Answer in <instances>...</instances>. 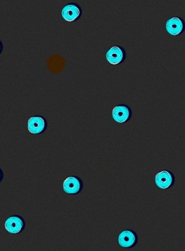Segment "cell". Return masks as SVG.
I'll list each match as a JSON object with an SVG mask.
<instances>
[{
    "label": "cell",
    "instance_id": "6da1fadb",
    "mask_svg": "<svg viewBox=\"0 0 185 251\" xmlns=\"http://www.w3.org/2000/svg\"><path fill=\"white\" fill-rule=\"evenodd\" d=\"M83 182L79 177L72 175L65 180L63 191L68 195H78L83 191Z\"/></svg>",
    "mask_w": 185,
    "mask_h": 251
},
{
    "label": "cell",
    "instance_id": "7a4b0ae2",
    "mask_svg": "<svg viewBox=\"0 0 185 251\" xmlns=\"http://www.w3.org/2000/svg\"><path fill=\"white\" fill-rule=\"evenodd\" d=\"M82 16L80 6L74 2L66 4L62 9V17L67 22H74L77 20Z\"/></svg>",
    "mask_w": 185,
    "mask_h": 251
},
{
    "label": "cell",
    "instance_id": "3957f363",
    "mask_svg": "<svg viewBox=\"0 0 185 251\" xmlns=\"http://www.w3.org/2000/svg\"><path fill=\"white\" fill-rule=\"evenodd\" d=\"M137 243V235L132 230H125L118 236V244L123 248L130 249Z\"/></svg>",
    "mask_w": 185,
    "mask_h": 251
},
{
    "label": "cell",
    "instance_id": "277c9868",
    "mask_svg": "<svg viewBox=\"0 0 185 251\" xmlns=\"http://www.w3.org/2000/svg\"><path fill=\"white\" fill-rule=\"evenodd\" d=\"M47 129V121L44 117L35 116L30 117L28 121V130L32 134H40Z\"/></svg>",
    "mask_w": 185,
    "mask_h": 251
},
{
    "label": "cell",
    "instance_id": "5b68a950",
    "mask_svg": "<svg viewBox=\"0 0 185 251\" xmlns=\"http://www.w3.org/2000/svg\"><path fill=\"white\" fill-rule=\"evenodd\" d=\"M25 227V222L20 216L9 217L5 222V227L6 231L10 234H18L22 232Z\"/></svg>",
    "mask_w": 185,
    "mask_h": 251
},
{
    "label": "cell",
    "instance_id": "8992f818",
    "mask_svg": "<svg viewBox=\"0 0 185 251\" xmlns=\"http://www.w3.org/2000/svg\"><path fill=\"white\" fill-rule=\"evenodd\" d=\"M174 178L168 170H163L155 177V184L161 189H168L174 184Z\"/></svg>",
    "mask_w": 185,
    "mask_h": 251
},
{
    "label": "cell",
    "instance_id": "52a82bcc",
    "mask_svg": "<svg viewBox=\"0 0 185 251\" xmlns=\"http://www.w3.org/2000/svg\"><path fill=\"white\" fill-rule=\"evenodd\" d=\"M125 58V50L119 46H113L107 51L106 59L113 66L120 64Z\"/></svg>",
    "mask_w": 185,
    "mask_h": 251
},
{
    "label": "cell",
    "instance_id": "ba28073f",
    "mask_svg": "<svg viewBox=\"0 0 185 251\" xmlns=\"http://www.w3.org/2000/svg\"><path fill=\"white\" fill-rule=\"evenodd\" d=\"M132 111L129 106L125 105H118L112 111V117L118 123H124L130 119Z\"/></svg>",
    "mask_w": 185,
    "mask_h": 251
},
{
    "label": "cell",
    "instance_id": "9c48e42d",
    "mask_svg": "<svg viewBox=\"0 0 185 251\" xmlns=\"http://www.w3.org/2000/svg\"><path fill=\"white\" fill-rule=\"evenodd\" d=\"M166 30L170 35H179L184 30L183 20L178 17L170 18L166 22Z\"/></svg>",
    "mask_w": 185,
    "mask_h": 251
},
{
    "label": "cell",
    "instance_id": "30bf717a",
    "mask_svg": "<svg viewBox=\"0 0 185 251\" xmlns=\"http://www.w3.org/2000/svg\"><path fill=\"white\" fill-rule=\"evenodd\" d=\"M2 178H3V174H2V170L0 169V182L2 181Z\"/></svg>",
    "mask_w": 185,
    "mask_h": 251
},
{
    "label": "cell",
    "instance_id": "8fae6325",
    "mask_svg": "<svg viewBox=\"0 0 185 251\" xmlns=\"http://www.w3.org/2000/svg\"><path fill=\"white\" fill-rule=\"evenodd\" d=\"M2 49L3 47H2V42H0V54L2 53Z\"/></svg>",
    "mask_w": 185,
    "mask_h": 251
}]
</instances>
